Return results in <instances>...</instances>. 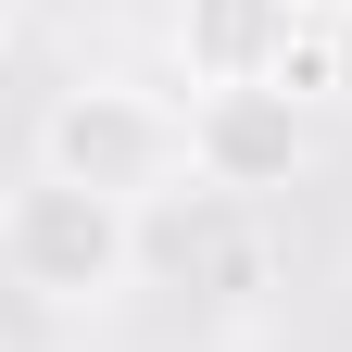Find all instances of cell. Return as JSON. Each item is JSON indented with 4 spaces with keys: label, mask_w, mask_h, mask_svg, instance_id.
Returning <instances> with one entry per match:
<instances>
[{
    "label": "cell",
    "mask_w": 352,
    "mask_h": 352,
    "mask_svg": "<svg viewBox=\"0 0 352 352\" xmlns=\"http://www.w3.org/2000/svg\"><path fill=\"white\" fill-rule=\"evenodd\" d=\"M38 176L151 214L176 176H189V101H164V88H139V76H76L63 101L38 113Z\"/></svg>",
    "instance_id": "cell-1"
},
{
    "label": "cell",
    "mask_w": 352,
    "mask_h": 352,
    "mask_svg": "<svg viewBox=\"0 0 352 352\" xmlns=\"http://www.w3.org/2000/svg\"><path fill=\"white\" fill-rule=\"evenodd\" d=\"M0 277L25 302H113L139 277V214L101 201V189H63V176H25L13 201H0Z\"/></svg>",
    "instance_id": "cell-2"
},
{
    "label": "cell",
    "mask_w": 352,
    "mask_h": 352,
    "mask_svg": "<svg viewBox=\"0 0 352 352\" xmlns=\"http://www.w3.org/2000/svg\"><path fill=\"white\" fill-rule=\"evenodd\" d=\"M315 126H302V88H189V189L214 201H264L289 189Z\"/></svg>",
    "instance_id": "cell-3"
},
{
    "label": "cell",
    "mask_w": 352,
    "mask_h": 352,
    "mask_svg": "<svg viewBox=\"0 0 352 352\" xmlns=\"http://www.w3.org/2000/svg\"><path fill=\"white\" fill-rule=\"evenodd\" d=\"M189 88H302V0H176Z\"/></svg>",
    "instance_id": "cell-4"
},
{
    "label": "cell",
    "mask_w": 352,
    "mask_h": 352,
    "mask_svg": "<svg viewBox=\"0 0 352 352\" xmlns=\"http://www.w3.org/2000/svg\"><path fill=\"white\" fill-rule=\"evenodd\" d=\"M0 38H13V0H0Z\"/></svg>",
    "instance_id": "cell-5"
}]
</instances>
